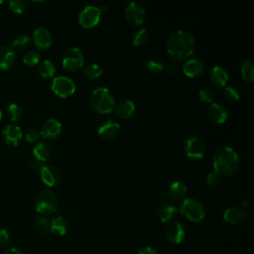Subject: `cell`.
I'll list each match as a JSON object with an SVG mask.
<instances>
[{
  "instance_id": "3957f363",
  "label": "cell",
  "mask_w": 254,
  "mask_h": 254,
  "mask_svg": "<svg viewBox=\"0 0 254 254\" xmlns=\"http://www.w3.org/2000/svg\"><path fill=\"white\" fill-rule=\"evenodd\" d=\"M90 104L93 110L100 114L110 113L114 106V98L106 87H98L94 89L90 95Z\"/></svg>"
},
{
  "instance_id": "d6986e66",
  "label": "cell",
  "mask_w": 254,
  "mask_h": 254,
  "mask_svg": "<svg viewBox=\"0 0 254 254\" xmlns=\"http://www.w3.org/2000/svg\"><path fill=\"white\" fill-rule=\"evenodd\" d=\"M207 116L214 123H222L228 116L227 109L219 103H211L207 108Z\"/></svg>"
},
{
  "instance_id": "cb8c5ba5",
  "label": "cell",
  "mask_w": 254,
  "mask_h": 254,
  "mask_svg": "<svg viewBox=\"0 0 254 254\" xmlns=\"http://www.w3.org/2000/svg\"><path fill=\"white\" fill-rule=\"evenodd\" d=\"M67 221L61 215L51 219V232L58 235H64L67 232Z\"/></svg>"
},
{
  "instance_id": "ab89813d",
  "label": "cell",
  "mask_w": 254,
  "mask_h": 254,
  "mask_svg": "<svg viewBox=\"0 0 254 254\" xmlns=\"http://www.w3.org/2000/svg\"><path fill=\"white\" fill-rule=\"evenodd\" d=\"M11 242V236L6 229H0V247L4 248L9 246Z\"/></svg>"
},
{
  "instance_id": "277c9868",
  "label": "cell",
  "mask_w": 254,
  "mask_h": 254,
  "mask_svg": "<svg viewBox=\"0 0 254 254\" xmlns=\"http://www.w3.org/2000/svg\"><path fill=\"white\" fill-rule=\"evenodd\" d=\"M57 196L53 190L44 189L36 194L35 207L41 215L47 216L54 213L57 210Z\"/></svg>"
},
{
  "instance_id": "4fadbf2b",
  "label": "cell",
  "mask_w": 254,
  "mask_h": 254,
  "mask_svg": "<svg viewBox=\"0 0 254 254\" xmlns=\"http://www.w3.org/2000/svg\"><path fill=\"white\" fill-rule=\"evenodd\" d=\"M40 174H41V179L43 183L48 187H54L58 185L61 181L60 170L52 165L43 166L42 169L40 170Z\"/></svg>"
},
{
  "instance_id": "6da1fadb",
  "label": "cell",
  "mask_w": 254,
  "mask_h": 254,
  "mask_svg": "<svg viewBox=\"0 0 254 254\" xmlns=\"http://www.w3.org/2000/svg\"><path fill=\"white\" fill-rule=\"evenodd\" d=\"M168 53L177 60H185L194 52L195 42L190 33L185 30L173 32L166 43Z\"/></svg>"
},
{
  "instance_id": "7bdbcfd3",
  "label": "cell",
  "mask_w": 254,
  "mask_h": 254,
  "mask_svg": "<svg viewBox=\"0 0 254 254\" xmlns=\"http://www.w3.org/2000/svg\"><path fill=\"white\" fill-rule=\"evenodd\" d=\"M137 254H159L158 251L152 246H145L139 249Z\"/></svg>"
},
{
  "instance_id": "74e56055",
  "label": "cell",
  "mask_w": 254,
  "mask_h": 254,
  "mask_svg": "<svg viewBox=\"0 0 254 254\" xmlns=\"http://www.w3.org/2000/svg\"><path fill=\"white\" fill-rule=\"evenodd\" d=\"M198 97L202 102H206V103H211L213 100V92L207 88V87H203L199 90L198 92Z\"/></svg>"
},
{
  "instance_id": "ac0fdd59",
  "label": "cell",
  "mask_w": 254,
  "mask_h": 254,
  "mask_svg": "<svg viewBox=\"0 0 254 254\" xmlns=\"http://www.w3.org/2000/svg\"><path fill=\"white\" fill-rule=\"evenodd\" d=\"M204 65L199 59H190L187 61L183 65V72L189 77H196L203 71Z\"/></svg>"
},
{
  "instance_id": "8992f818",
  "label": "cell",
  "mask_w": 254,
  "mask_h": 254,
  "mask_svg": "<svg viewBox=\"0 0 254 254\" xmlns=\"http://www.w3.org/2000/svg\"><path fill=\"white\" fill-rule=\"evenodd\" d=\"M83 56L81 51L72 47L67 49L63 57V66L65 70L68 71H76L83 65Z\"/></svg>"
},
{
  "instance_id": "30bf717a",
  "label": "cell",
  "mask_w": 254,
  "mask_h": 254,
  "mask_svg": "<svg viewBox=\"0 0 254 254\" xmlns=\"http://www.w3.org/2000/svg\"><path fill=\"white\" fill-rule=\"evenodd\" d=\"M145 10L143 6L137 2H130L125 9V18L132 25H141L145 20Z\"/></svg>"
},
{
  "instance_id": "ba28073f",
  "label": "cell",
  "mask_w": 254,
  "mask_h": 254,
  "mask_svg": "<svg viewBox=\"0 0 254 254\" xmlns=\"http://www.w3.org/2000/svg\"><path fill=\"white\" fill-rule=\"evenodd\" d=\"M184 150L188 158L192 160H199L204 156L205 144L198 137H190L185 142Z\"/></svg>"
},
{
  "instance_id": "ffe728a7",
  "label": "cell",
  "mask_w": 254,
  "mask_h": 254,
  "mask_svg": "<svg viewBox=\"0 0 254 254\" xmlns=\"http://www.w3.org/2000/svg\"><path fill=\"white\" fill-rule=\"evenodd\" d=\"M209 78L211 82L217 87H225L228 81V74L224 68L216 65L210 70Z\"/></svg>"
},
{
  "instance_id": "f1b7e54d",
  "label": "cell",
  "mask_w": 254,
  "mask_h": 254,
  "mask_svg": "<svg viewBox=\"0 0 254 254\" xmlns=\"http://www.w3.org/2000/svg\"><path fill=\"white\" fill-rule=\"evenodd\" d=\"M241 75L242 77L248 81V82H253L254 80V63L251 59H246L243 61L241 64Z\"/></svg>"
},
{
  "instance_id": "83f0119b",
  "label": "cell",
  "mask_w": 254,
  "mask_h": 254,
  "mask_svg": "<svg viewBox=\"0 0 254 254\" xmlns=\"http://www.w3.org/2000/svg\"><path fill=\"white\" fill-rule=\"evenodd\" d=\"M38 72L43 78H50L56 72V66L50 60H44L38 65Z\"/></svg>"
},
{
  "instance_id": "44dd1931",
  "label": "cell",
  "mask_w": 254,
  "mask_h": 254,
  "mask_svg": "<svg viewBox=\"0 0 254 254\" xmlns=\"http://www.w3.org/2000/svg\"><path fill=\"white\" fill-rule=\"evenodd\" d=\"M245 212L238 207L227 208L223 213V219L230 224H238L245 219Z\"/></svg>"
},
{
  "instance_id": "d6a6232c",
  "label": "cell",
  "mask_w": 254,
  "mask_h": 254,
  "mask_svg": "<svg viewBox=\"0 0 254 254\" xmlns=\"http://www.w3.org/2000/svg\"><path fill=\"white\" fill-rule=\"evenodd\" d=\"M23 62L28 66H35L40 62V55L36 51H28L23 57Z\"/></svg>"
},
{
  "instance_id": "f35d334b",
  "label": "cell",
  "mask_w": 254,
  "mask_h": 254,
  "mask_svg": "<svg viewBox=\"0 0 254 254\" xmlns=\"http://www.w3.org/2000/svg\"><path fill=\"white\" fill-rule=\"evenodd\" d=\"M40 137V133L38 130L34 129V128H31L29 130H27L26 134H25V140L28 142V143H34L36 142Z\"/></svg>"
},
{
  "instance_id": "f6af8a7d",
  "label": "cell",
  "mask_w": 254,
  "mask_h": 254,
  "mask_svg": "<svg viewBox=\"0 0 254 254\" xmlns=\"http://www.w3.org/2000/svg\"><path fill=\"white\" fill-rule=\"evenodd\" d=\"M248 206V202L247 201H244L243 202V207H247Z\"/></svg>"
},
{
  "instance_id": "60d3db41",
  "label": "cell",
  "mask_w": 254,
  "mask_h": 254,
  "mask_svg": "<svg viewBox=\"0 0 254 254\" xmlns=\"http://www.w3.org/2000/svg\"><path fill=\"white\" fill-rule=\"evenodd\" d=\"M219 179L220 177L213 171V172H210L206 175L205 177V182H206V185L207 186H210V187H213V186H216L219 182Z\"/></svg>"
},
{
  "instance_id": "4dcf8cb0",
  "label": "cell",
  "mask_w": 254,
  "mask_h": 254,
  "mask_svg": "<svg viewBox=\"0 0 254 254\" xmlns=\"http://www.w3.org/2000/svg\"><path fill=\"white\" fill-rule=\"evenodd\" d=\"M83 72H84V75H85L87 78H89V79H95V78L99 77V76L102 74L103 70H102V68L100 67V65H98L97 64H88V65L85 66Z\"/></svg>"
},
{
  "instance_id": "52a82bcc",
  "label": "cell",
  "mask_w": 254,
  "mask_h": 254,
  "mask_svg": "<svg viewBox=\"0 0 254 254\" xmlns=\"http://www.w3.org/2000/svg\"><path fill=\"white\" fill-rule=\"evenodd\" d=\"M51 89L60 97H68L74 93L75 84L69 77L60 75L52 80Z\"/></svg>"
},
{
  "instance_id": "e575fe53",
  "label": "cell",
  "mask_w": 254,
  "mask_h": 254,
  "mask_svg": "<svg viewBox=\"0 0 254 254\" xmlns=\"http://www.w3.org/2000/svg\"><path fill=\"white\" fill-rule=\"evenodd\" d=\"M147 68L149 71H151L153 73H159L165 69V65L162 61L157 60V59H152V60L148 61Z\"/></svg>"
},
{
  "instance_id": "e0dca14e",
  "label": "cell",
  "mask_w": 254,
  "mask_h": 254,
  "mask_svg": "<svg viewBox=\"0 0 254 254\" xmlns=\"http://www.w3.org/2000/svg\"><path fill=\"white\" fill-rule=\"evenodd\" d=\"M120 129L119 124L113 120H107L103 122L97 129V133L100 138L104 140H110L116 137Z\"/></svg>"
},
{
  "instance_id": "7c38bea8",
  "label": "cell",
  "mask_w": 254,
  "mask_h": 254,
  "mask_svg": "<svg viewBox=\"0 0 254 254\" xmlns=\"http://www.w3.org/2000/svg\"><path fill=\"white\" fill-rule=\"evenodd\" d=\"M22 130L18 125L8 124L2 130V138L5 144L9 146H17L22 139Z\"/></svg>"
},
{
  "instance_id": "5bb4252c",
  "label": "cell",
  "mask_w": 254,
  "mask_h": 254,
  "mask_svg": "<svg viewBox=\"0 0 254 254\" xmlns=\"http://www.w3.org/2000/svg\"><path fill=\"white\" fill-rule=\"evenodd\" d=\"M165 233H166V238L169 242L173 244H179L184 239L186 232L181 222L174 221L167 226Z\"/></svg>"
},
{
  "instance_id": "9a60e30c",
  "label": "cell",
  "mask_w": 254,
  "mask_h": 254,
  "mask_svg": "<svg viewBox=\"0 0 254 254\" xmlns=\"http://www.w3.org/2000/svg\"><path fill=\"white\" fill-rule=\"evenodd\" d=\"M33 39L36 47L40 50H46L51 47L53 39L50 31L45 27H39L34 31Z\"/></svg>"
},
{
  "instance_id": "f546056e",
  "label": "cell",
  "mask_w": 254,
  "mask_h": 254,
  "mask_svg": "<svg viewBox=\"0 0 254 254\" xmlns=\"http://www.w3.org/2000/svg\"><path fill=\"white\" fill-rule=\"evenodd\" d=\"M30 44L31 38L26 34H20L13 40L11 48L17 50H25L30 46Z\"/></svg>"
},
{
  "instance_id": "836d02e7",
  "label": "cell",
  "mask_w": 254,
  "mask_h": 254,
  "mask_svg": "<svg viewBox=\"0 0 254 254\" xmlns=\"http://www.w3.org/2000/svg\"><path fill=\"white\" fill-rule=\"evenodd\" d=\"M9 8L16 14H22L28 8V2L26 0H10Z\"/></svg>"
},
{
  "instance_id": "9c48e42d",
  "label": "cell",
  "mask_w": 254,
  "mask_h": 254,
  "mask_svg": "<svg viewBox=\"0 0 254 254\" xmlns=\"http://www.w3.org/2000/svg\"><path fill=\"white\" fill-rule=\"evenodd\" d=\"M100 11L98 7L95 6H86L84 7L79 15H78V22L79 24L86 29L92 28L96 26L100 20Z\"/></svg>"
},
{
  "instance_id": "bcb514c9",
  "label": "cell",
  "mask_w": 254,
  "mask_h": 254,
  "mask_svg": "<svg viewBox=\"0 0 254 254\" xmlns=\"http://www.w3.org/2000/svg\"><path fill=\"white\" fill-rule=\"evenodd\" d=\"M2 117H3V112H2V110L0 109V120L2 119Z\"/></svg>"
},
{
  "instance_id": "7dc6e473",
  "label": "cell",
  "mask_w": 254,
  "mask_h": 254,
  "mask_svg": "<svg viewBox=\"0 0 254 254\" xmlns=\"http://www.w3.org/2000/svg\"><path fill=\"white\" fill-rule=\"evenodd\" d=\"M3 3V1H0V4H2Z\"/></svg>"
},
{
  "instance_id": "4316f807",
  "label": "cell",
  "mask_w": 254,
  "mask_h": 254,
  "mask_svg": "<svg viewBox=\"0 0 254 254\" xmlns=\"http://www.w3.org/2000/svg\"><path fill=\"white\" fill-rule=\"evenodd\" d=\"M34 227L41 234H48L51 232V219L45 215H39L34 219Z\"/></svg>"
},
{
  "instance_id": "7a4b0ae2",
  "label": "cell",
  "mask_w": 254,
  "mask_h": 254,
  "mask_svg": "<svg viewBox=\"0 0 254 254\" xmlns=\"http://www.w3.org/2000/svg\"><path fill=\"white\" fill-rule=\"evenodd\" d=\"M238 155L229 147L218 148L212 158V165L214 172L219 177L232 176L238 169Z\"/></svg>"
},
{
  "instance_id": "d4e9b609",
  "label": "cell",
  "mask_w": 254,
  "mask_h": 254,
  "mask_svg": "<svg viewBox=\"0 0 254 254\" xmlns=\"http://www.w3.org/2000/svg\"><path fill=\"white\" fill-rule=\"evenodd\" d=\"M186 192H187V187L183 182H180V181L173 182L170 185L169 190H168L169 195L175 199H180V198L184 197Z\"/></svg>"
},
{
  "instance_id": "8d00e7d4",
  "label": "cell",
  "mask_w": 254,
  "mask_h": 254,
  "mask_svg": "<svg viewBox=\"0 0 254 254\" xmlns=\"http://www.w3.org/2000/svg\"><path fill=\"white\" fill-rule=\"evenodd\" d=\"M223 94H224V97L227 101L229 102H235L239 99L240 95H239V91L233 87V86H226L224 88V91H223Z\"/></svg>"
},
{
  "instance_id": "8fae6325",
  "label": "cell",
  "mask_w": 254,
  "mask_h": 254,
  "mask_svg": "<svg viewBox=\"0 0 254 254\" xmlns=\"http://www.w3.org/2000/svg\"><path fill=\"white\" fill-rule=\"evenodd\" d=\"M62 132V124L55 118L47 119L40 130V135L47 140L56 139Z\"/></svg>"
},
{
  "instance_id": "b9f144b4",
  "label": "cell",
  "mask_w": 254,
  "mask_h": 254,
  "mask_svg": "<svg viewBox=\"0 0 254 254\" xmlns=\"http://www.w3.org/2000/svg\"><path fill=\"white\" fill-rule=\"evenodd\" d=\"M29 166L31 169H33L35 171H40L43 167V164H42V162H40L39 160H37L36 158L33 157L29 160Z\"/></svg>"
},
{
  "instance_id": "2e32d148",
  "label": "cell",
  "mask_w": 254,
  "mask_h": 254,
  "mask_svg": "<svg viewBox=\"0 0 254 254\" xmlns=\"http://www.w3.org/2000/svg\"><path fill=\"white\" fill-rule=\"evenodd\" d=\"M16 61V53L11 46L0 47V68L2 70L10 69Z\"/></svg>"
},
{
  "instance_id": "7402d4cb",
  "label": "cell",
  "mask_w": 254,
  "mask_h": 254,
  "mask_svg": "<svg viewBox=\"0 0 254 254\" xmlns=\"http://www.w3.org/2000/svg\"><path fill=\"white\" fill-rule=\"evenodd\" d=\"M136 109V105L134 103V101L130 100V99H126L121 101L116 107H115V111L116 114L122 118H128L131 117Z\"/></svg>"
},
{
  "instance_id": "5b68a950",
  "label": "cell",
  "mask_w": 254,
  "mask_h": 254,
  "mask_svg": "<svg viewBox=\"0 0 254 254\" xmlns=\"http://www.w3.org/2000/svg\"><path fill=\"white\" fill-rule=\"evenodd\" d=\"M180 212L187 219L193 222H198L205 216V209L203 204L193 197H189L183 200L180 205Z\"/></svg>"
},
{
  "instance_id": "603a6c76",
  "label": "cell",
  "mask_w": 254,
  "mask_h": 254,
  "mask_svg": "<svg viewBox=\"0 0 254 254\" xmlns=\"http://www.w3.org/2000/svg\"><path fill=\"white\" fill-rule=\"evenodd\" d=\"M51 154H52L51 147L49 144L45 142L38 143L33 149V157L42 163L47 161L51 157Z\"/></svg>"
},
{
  "instance_id": "1f68e13d",
  "label": "cell",
  "mask_w": 254,
  "mask_h": 254,
  "mask_svg": "<svg viewBox=\"0 0 254 254\" xmlns=\"http://www.w3.org/2000/svg\"><path fill=\"white\" fill-rule=\"evenodd\" d=\"M6 114H7V117L11 121H17L22 116V108L18 104H16V103H11L7 107Z\"/></svg>"
},
{
  "instance_id": "ee69618b",
  "label": "cell",
  "mask_w": 254,
  "mask_h": 254,
  "mask_svg": "<svg viewBox=\"0 0 254 254\" xmlns=\"http://www.w3.org/2000/svg\"><path fill=\"white\" fill-rule=\"evenodd\" d=\"M3 254H25V253L22 250H20L19 248L12 247V248L7 249Z\"/></svg>"
},
{
  "instance_id": "d590c367",
  "label": "cell",
  "mask_w": 254,
  "mask_h": 254,
  "mask_svg": "<svg viewBox=\"0 0 254 254\" xmlns=\"http://www.w3.org/2000/svg\"><path fill=\"white\" fill-rule=\"evenodd\" d=\"M148 38H149V33H148L147 29L142 28L139 31H137L136 34L134 35L133 43L136 46H141V45H143V44H145L147 42Z\"/></svg>"
},
{
  "instance_id": "484cf974",
  "label": "cell",
  "mask_w": 254,
  "mask_h": 254,
  "mask_svg": "<svg viewBox=\"0 0 254 254\" xmlns=\"http://www.w3.org/2000/svg\"><path fill=\"white\" fill-rule=\"evenodd\" d=\"M177 213V208L171 203L162 205L158 210V217L162 222H168L172 220Z\"/></svg>"
}]
</instances>
